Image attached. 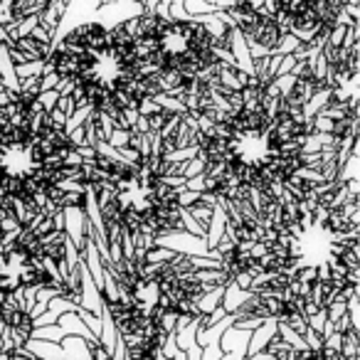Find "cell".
Here are the masks:
<instances>
[{
	"instance_id": "6da1fadb",
	"label": "cell",
	"mask_w": 360,
	"mask_h": 360,
	"mask_svg": "<svg viewBox=\"0 0 360 360\" xmlns=\"http://www.w3.org/2000/svg\"><path fill=\"white\" fill-rule=\"evenodd\" d=\"M101 8V0H72V3H65V11H62V18L57 22V27L52 30V45L50 50H55L62 40H65L70 32H75L77 27L86 25V22H94L96 11Z\"/></svg>"
},
{
	"instance_id": "7a4b0ae2",
	"label": "cell",
	"mask_w": 360,
	"mask_h": 360,
	"mask_svg": "<svg viewBox=\"0 0 360 360\" xmlns=\"http://www.w3.org/2000/svg\"><path fill=\"white\" fill-rule=\"evenodd\" d=\"M153 247H160V250L173 252L175 257H186V259H193V257H202V259H215L222 262L217 252L207 250L205 237H193L183 230L168 232V235L153 237Z\"/></svg>"
},
{
	"instance_id": "3957f363",
	"label": "cell",
	"mask_w": 360,
	"mask_h": 360,
	"mask_svg": "<svg viewBox=\"0 0 360 360\" xmlns=\"http://www.w3.org/2000/svg\"><path fill=\"white\" fill-rule=\"evenodd\" d=\"M143 3H131V0L129 3H101V8L94 15V22L104 27V30H114V27L139 20L143 15Z\"/></svg>"
},
{
	"instance_id": "277c9868",
	"label": "cell",
	"mask_w": 360,
	"mask_h": 360,
	"mask_svg": "<svg viewBox=\"0 0 360 360\" xmlns=\"http://www.w3.org/2000/svg\"><path fill=\"white\" fill-rule=\"evenodd\" d=\"M60 215H62V232H65L67 240L77 247L79 257H84L86 242H89V237H91V227H89V220H86L84 207L82 205L62 207Z\"/></svg>"
},
{
	"instance_id": "5b68a950",
	"label": "cell",
	"mask_w": 360,
	"mask_h": 360,
	"mask_svg": "<svg viewBox=\"0 0 360 360\" xmlns=\"http://www.w3.org/2000/svg\"><path fill=\"white\" fill-rule=\"evenodd\" d=\"M77 271H79V289H77V301H75V304L79 306L82 311H86V314L101 316V314H104V306H106L104 296H101V289L94 284V279L89 276L84 262H79Z\"/></svg>"
},
{
	"instance_id": "8992f818",
	"label": "cell",
	"mask_w": 360,
	"mask_h": 360,
	"mask_svg": "<svg viewBox=\"0 0 360 360\" xmlns=\"http://www.w3.org/2000/svg\"><path fill=\"white\" fill-rule=\"evenodd\" d=\"M227 210L222 205H215L212 207V217H210V225L205 230V242H207V250L215 252L220 247V242L225 240V232H227Z\"/></svg>"
},
{
	"instance_id": "52a82bcc",
	"label": "cell",
	"mask_w": 360,
	"mask_h": 360,
	"mask_svg": "<svg viewBox=\"0 0 360 360\" xmlns=\"http://www.w3.org/2000/svg\"><path fill=\"white\" fill-rule=\"evenodd\" d=\"M255 299V291H242L237 284H232V281H227L225 289H222V301H220V309L225 311L227 316H235L237 311L242 309V306L247 304V301Z\"/></svg>"
},
{
	"instance_id": "ba28073f",
	"label": "cell",
	"mask_w": 360,
	"mask_h": 360,
	"mask_svg": "<svg viewBox=\"0 0 360 360\" xmlns=\"http://www.w3.org/2000/svg\"><path fill=\"white\" fill-rule=\"evenodd\" d=\"M276 328H279V321L269 319V321H264L259 328L252 330L250 345H247V358H250V355L262 353V350H266V345H269L271 340L276 338Z\"/></svg>"
},
{
	"instance_id": "9c48e42d",
	"label": "cell",
	"mask_w": 360,
	"mask_h": 360,
	"mask_svg": "<svg viewBox=\"0 0 360 360\" xmlns=\"http://www.w3.org/2000/svg\"><path fill=\"white\" fill-rule=\"evenodd\" d=\"M250 330H242L237 326H230V328L222 333L220 338V348L222 353H240L247 355V345H250Z\"/></svg>"
},
{
	"instance_id": "30bf717a",
	"label": "cell",
	"mask_w": 360,
	"mask_h": 360,
	"mask_svg": "<svg viewBox=\"0 0 360 360\" xmlns=\"http://www.w3.org/2000/svg\"><path fill=\"white\" fill-rule=\"evenodd\" d=\"M22 350H25L32 360H65V358H62L60 343H47V340L27 338V343L22 345Z\"/></svg>"
},
{
	"instance_id": "8fae6325",
	"label": "cell",
	"mask_w": 360,
	"mask_h": 360,
	"mask_svg": "<svg viewBox=\"0 0 360 360\" xmlns=\"http://www.w3.org/2000/svg\"><path fill=\"white\" fill-rule=\"evenodd\" d=\"M60 348L65 360H94L91 358V345L82 338H75V335H65Z\"/></svg>"
},
{
	"instance_id": "7c38bea8",
	"label": "cell",
	"mask_w": 360,
	"mask_h": 360,
	"mask_svg": "<svg viewBox=\"0 0 360 360\" xmlns=\"http://www.w3.org/2000/svg\"><path fill=\"white\" fill-rule=\"evenodd\" d=\"M202 328V316H198V319H193L191 323L186 326V328H180V330H175V345H178V350H191V348H195V335H198V330Z\"/></svg>"
},
{
	"instance_id": "4fadbf2b",
	"label": "cell",
	"mask_w": 360,
	"mask_h": 360,
	"mask_svg": "<svg viewBox=\"0 0 360 360\" xmlns=\"http://www.w3.org/2000/svg\"><path fill=\"white\" fill-rule=\"evenodd\" d=\"M101 319V330H99V345L106 350V353H114V345H116V326H114V321H111V316H109V311H106V306H104V314L99 316Z\"/></svg>"
},
{
	"instance_id": "5bb4252c",
	"label": "cell",
	"mask_w": 360,
	"mask_h": 360,
	"mask_svg": "<svg viewBox=\"0 0 360 360\" xmlns=\"http://www.w3.org/2000/svg\"><path fill=\"white\" fill-rule=\"evenodd\" d=\"M358 148L350 150V155L343 160V165L338 168V175H335V186H345V183H353V180H358Z\"/></svg>"
},
{
	"instance_id": "9a60e30c",
	"label": "cell",
	"mask_w": 360,
	"mask_h": 360,
	"mask_svg": "<svg viewBox=\"0 0 360 360\" xmlns=\"http://www.w3.org/2000/svg\"><path fill=\"white\" fill-rule=\"evenodd\" d=\"M62 11H65V3H60V0H55V3H45V8L37 13L40 25L47 27V30H55L57 22H60V18H62Z\"/></svg>"
},
{
	"instance_id": "2e32d148",
	"label": "cell",
	"mask_w": 360,
	"mask_h": 360,
	"mask_svg": "<svg viewBox=\"0 0 360 360\" xmlns=\"http://www.w3.org/2000/svg\"><path fill=\"white\" fill-rule=\"evenodd\" d=\"M32 340H47V343H62L65 340V330L60 326H42V328H32L30 330Z\"/></svg>"
},
{
	"instance_id": "e0dca14e",
	"label": "cell",
	"mask_w": 360,
	"mask_h": 360,
	"mask_svg": "<svg viewBox=\"0 0 360 360\" xmlns=\"http://www.w3.org/2000/svg\"><path fill=\"white\" fill-rule=\"evenodd\" d=\"M91 114H94V111L91 109H75V114L70 116V119H67V124H65V136H70V134H75V131H79V129H84L86 126V121L91 119Z\"/></svg>"
},
{
	"instance_id": "ac0fdd59",
	"label": "cell",
	"mask_w": 360,
	"mask_h": 360,
	"mask_svg": "<svg viewBox=\"0 0 360 360\" xmlns=\"http://www.w3.org/2000/svg\"><path fill=\"white\" fill-rule=\"evenodd\" d=\"M212 207H215V205H207V202L200 200V202H195L193 207H188L186 212L202 227V230H207V225H210V217H212Z\"/></svg>"
},
{
	"instance_id": "d6986e66",
	"label": "cell",
	"mask_w": 360,
	"mask_h": 360,
	"mask_svg": "<svg viewBox=\"0 0 360 360\" xmlns=\"http://www.w3.org/2000/svg\"><path fill=\"white\" fill-rule=\"evenodd\" d=\"M45 72V62H27V65H18L15 67V77H18V84L25 79H35V77H42Z\"/></svg>"
},
{
	"instance_id": "ffe728a7",
	"label": "cell",
	"mask_w": 360,
	"mask_h": 360,
	"mask_svg": "<svg viewBox=\"0 0 360 360\" xmlns=\"http://www.w3.org/2000/svg\"><path fill=\"white\" fill-rule=\"evenodd\" d=\"M345 319H348L350 328L360 333V311H358V294H350L345 299Z\"/></svg>"
},
{
	"instance_id": "44dd1931",
	"label": "cell",
	"mask_w": 360,
	"mask_h": 360,
	"mask_svg": "<svg viewBox=\"0 0 360 360\" xmlns=\"http://www.w3.org/2000/svg\"><path fill=\"white\" fill-rule=\"evenodd\" d=\"M47 311H55L57 316H65V314H77L79 306L72 304V301L65 299V296H57V299H52L50 304H47Z\"/></svg>"
},
{
	"instance_id": "7402d4cb",
	"label": "cell",
	"mask_w": 360,
	"mask_h": 360,
	"mask_svg": "<svg viewBox=\"0 0 360 360\" xmlns=\"http://www.w3.org/2000/svg\"><path fill=\"white\" fill-rule=\"evenodd\" d=\"M129 141H131V131L116 129V126H114V131H111V136H109V141H106V143H109L114 150H124V148H129Z\"/></svg>"
},
{
	"instance_id": "603a6c76",
	"label": "cell",
	"mask_w": 360,
	"mask_h": 360,
	"mask_svg": "<svg viewBox=\"0 0 360 360\" xmlns=\"http://www.w3.org/2000/svg\"><path fill=\"white\" fill-rule=\"evenodd\" d=\"M205 173V160L202 158H193L188 160L186 165H183V173H180V178L183 180H193L195 175H202Z\"/></svg>"
},
{
	"instance_id": "cb8c5ba5",
	"label": "cell",
	"mask_w": 360,
	"mask_h": 360,
	"mask_svg": "<svg viewBox=\"0 0 360 360\" xmlns=\"http://www.w3.org/2000/svg\"><path fill=\"white\" fill-rule=\"evenodd\" d=\"M35 99H37V104H40V109L45 111V114H50V111L57 106V101H60V94H57V91H42V94H37Z\"/></svg>"
},
{
	"instance_id": "d4e9b609",
	"label": "cell",
	"mask_w": 360,
	"mask_h": 360,
	"mask_svg": "<svg viewBox=\"0 0 360 360\" xmlns=\"http://www.w3.org/2000/svg\"><path fill=\"white\" fill-rule=\"evenodd\" d=\"M57 319H60V316H57L55 311H45L42 316L32 319L30 323H32V328H42V326H55V323H57Z\"/></svg>"
},
{
	"instance_id": "484cf974",
	"label": "cell",
	"mask_w": 360,
	"mask_h": 360,
	"mask_svg": "<svg viewBox=\"0 0 360 360\" xmlns=\"http://www.w3.org/2000/svg\"><path fill=\"white\" fill-rule=\"evenodd\" d=\"M222 355H225V353H222L220 343H210V345H205V348H202L200 360H220Z\"/></svg>"
},
{
	"instance_id": "4316f807",
	"label": "cell",
	"mask_w": 360,
	"mask_h": 360,
	"mask_svg": "<svg viewBox=\"0 0 360 360\" xmlns=\"http://www.w3.org/2000/svg\"><path fill=\"white\" fill-rule=\"evenodd\" d=\"M294 67H296V60L291 55H286L284 60L279 62V67H276V75L274 77H286V75H291L294 72Z\"/></svg>"
},
{
	"instance_id": "83f0119b",
	"label": "cell",
	"mask_w": 360,
	"mask_h": 360,
	"mask_svg": "<svg viewBox=\"0 0 360 360\" xmlns=\"http://www.w3.org/2000/svg\"><path fill=\"white\" fill-rule=\"evenodd\" d=\"M245 358H247V355H240V353H225L220 360H245Z\"/></svg>"
},
{
	"instance_id": "f1b7e54d",
	"label": "cell",
	"mask_w": 360,
	"mask_h": 360,
	"mask_svg": "<svg viewBox=\"0 0 360 360\" xmlns=\"http://www.w3.org/2000/svg\"><path fill=\"white\" fill-rule=\"evenodd\" d=\"M3 299H6V294H3V291H0V304H3Z\"/></svg>"
}]
</instances>
